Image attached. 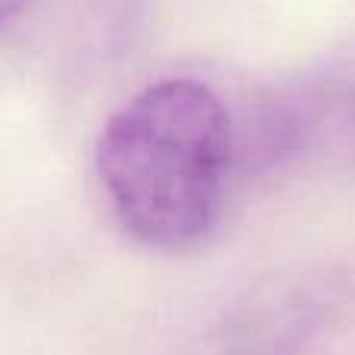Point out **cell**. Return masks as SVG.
Returning a JSON list of instances; mask_svg holds the SVG:
<instances>
[{
  "instance_id": "6da1fadb",
  "label": "cell",
  "mask_w": 355,
  "mask_h": 355,
  "mask_svg": "<svg viewBox=\"0 0 355 355\" xmlns=\"http://www.w3.org/2000/svg\"><path fill=\"white\" fill-rule=\"evenodd\" d=\"M231 166V112L212 87L190 78L144 87L97 141V175L119 225L156 250H187L212 234Z\"/></svg>"
},
{
  "instance_id": "7a4b0ae2",
  "label": "cell",
  "mask_w": 355,
  "mask_h": 355,
  "mask_svg": "<svg viewBox=\"0 0 355 355\" xmlns=\"http://www.w3.org/2000/svg\"><path fill=\"white\" fill-rule=\"evenodd\" d=\"M337 309L331 275H296L259 287L227 324L221 355H296Z\"/></svg>"
},
{
  "instance_id": "3957f363",
  "label": "cell",
  "mask_w": 355,
  "mask_h": 355,
  "mask_svg": "<svg viewBox=\"0 0 355 355\" xmlns=\"http://www.w3.org/2000/svg\"><path fill=\"white\" fill-rule=\"evenodd\" d=\"M31 6V0H0V25L12 22L19 12H25Z\"/></svg>"
}]
</instances>
